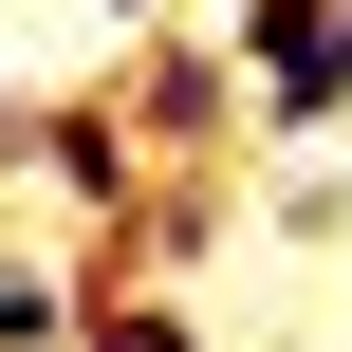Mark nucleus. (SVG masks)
I'll use <instances>...</instances> for the list:
<instances>
[{
  "label": "nucleus",
  "instance_id": "1",
  "mask_svg": "<svg viewBox=\"0 0 352 352\" xmlns=\"http://www.w3.org/2000/svg\"><path fill=\"white\" fill-rule=\"evenodd\" d=\"M93 93H111L130 167H223V148H241V74H223V37H167V19H130V56H111Z\"/></svg>",
  "mask_w": 352,
  "mask_h": 352
},
{
  "label": "nucleus",
  "instance_id": "2",
  "mask_svg": "<svg viewBox=\"0 0 352 352\" xmlns=\"http://www.w3.org/2000/svg\"><path fill=\"white\" fill-rule=\"evenodd\" d=\"M93 297H74V260H37V241H0V334H74Z\"/></svg>",
  "mask_w": 352,
  "mask_h": 352
},
{
  "label": "nucleus",
  "instance_id": "3",
  "mask_svg": "<svg viewBox=\"0 0 352 352\" xmlns=\"http://www.w3.org/2000/svg\"><path fill=\"white\" fill-rule=\"evenodd\" d=\"M278 241H352V186H334V167H297V186H278Z\"/></svg>",
  "mask_w": 352,
  "mask_h": 352
},
{
  "label": "nucleus",
  "instance_id": "4",
  "mask_svg": "<svg viewBox=\"0 0 352 352\" xmlns=\"http://www.w3.org/2000/svg\"><path fill=\"white\" fill-rule=\"evenodd\" d=\"M334 74H352V0H334Z\"/></svg>",
  "mask_w": 352,
  "mask_h": 352
},
{
  "label": "nucleus",
  "instance_id": "5",
  "mask_svg": "<svg viewBox=\"0 0 352 352\" xmlns=\"http://www.w3.org/2000/svg\"><path fill=\"white\" fill-rule=\"evenodd\" d=\"M111 19H167V0H111Z\"/></svg>",
  "mask_w": 352,
  "mask_h": 352
}]
</instances>
